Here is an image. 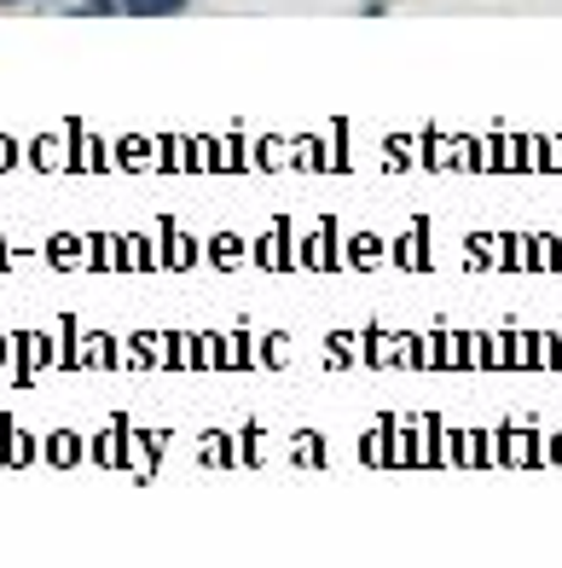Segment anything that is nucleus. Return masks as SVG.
<instances>
[{
	"label": "nucleus",
	"mask_w": 562,
	"mask_h": 568,
	"mask_svg": "<svg viewBox=\"0 0 562 568\" xmlns=\"http://www.w3.org/2000/svg\"><path fill=\"white\" fill-rule=\"evenodd\" d=\"M122 12H140V18H157V12H181L186 0H116Z\"/></svg>",
	"instance_id": "1"
}]
</instances>
